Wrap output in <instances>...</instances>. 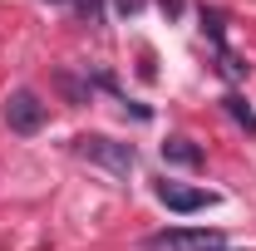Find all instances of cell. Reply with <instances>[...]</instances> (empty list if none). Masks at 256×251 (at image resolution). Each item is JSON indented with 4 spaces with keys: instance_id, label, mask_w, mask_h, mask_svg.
I'll return each instance as SVG.
<instances>
[{
    "instance_id": "cell-4",
    "label": "cell",
    "mask_w": 256,
    "mask_h": 251,
    "mask_svg": "<svg viewBox=\"0 0 256 251\" xmlns=\"http://www.w3.org/2000/svg\"><path fill=\"white\" fill-rule=\"evenodd\" d=\"M158 202L168 212H178V217H188V212H202V207H212L217 197L207 188H178V182H158Z\"/></svg>"
},
{
    "instance_id": "cell-1",
    "label": "cell",
    "mask_w": 256,
    "mask_h": 251,
    "mask_svg": "<svg viewBox=\"0 0 256 251\" xmlns=\"http://www.w3.org/2000/svg\"><path fill=\"white\" fill-rule=\"evenodd\" d=\"M74 153L89 158V162H98V168H104V172H114V178H128V172H133V162H138L133 143L104 138V133H84V138H74Z\"/></svg>"
},
{
    "instance_id": "cell-3",
    "label": "cell",
    "mask_w": 256,
    "mask_h": 251,
    "mask_svg": "<svg viewBox=\"0 0 256 251\" xmlns=\"http://www.w3.org/2000/svg\"><path fill=\"white\" fill-rule=\"evenodd\" d=\"M5 124H10V133H40V124H44V104H40V94L15 89V94L5 98Z\"/></svg>"
},
{
    "instance_id": "cell-8",
    "label": "cell",
    "mask_w": 256,
    "mask_h": 251,
    "mask_svg": "<svg viewBox=\"0 0 256 251\" xmlns=\"http://www.w3.org/2000/svg\"><path fill=\"white\" fill-rule=\"evenodd\" d=\"M114 5H118L124 15H138V10H143V0H114Z\"/></svg>"
},
{
    "instance_id": "cell-7",
    "label": "cell",
    "mask_w": 256,
    "mask_h": 251,
    "mask_svg": "<svg viewBox=\"0 0 256 251\" xmlns=\"http://www.w3.org/2000/svg\"><path fill=\"white\" fill-rule=\"evenodd\" d=\"M162 10H168V20H178V15H182V0H158Z\"/></svg>"
},
{
    "instance_id": "cell-6",
    "label": "cell",
    "mask_w": 256,
    "mask_h": 251,
    "mask_svg": "<svg viewBox=\"0 0 256 251\" xmlns=\"http://www.w3.org/2000/svg\"><path fill=\"white\" fill-rule=\"evenodd\" d=\"M222 104H226V114H232V118H236V124H246V128H252V133H256V114H252V104H246V98H236V94H226Z\"/></svg>"
},
{
    "instance_id": "cell-2",
    "label": "cell",
    "mask_w": 256,
    "mask_h": 251,
    "mask_svg": "<svg viewBox=\"0 0 256 251\" xmlns=\"http://www.w3.org/2000/svg\"><path fill=\"white\" fill-rule=\"evenodd\" d=\"M143 251H222V232L217 226H162L143 242Z\"/></svg>"
},
{
    "instance_id": "cell-5",
    "label": "cell",
    "mask_w": 256,
    "mask_h": 251,
    "mask_svg": "<svg viewBox=\"0 0 256 251\" xmlns=\"http://www.w3.org/2000/svg\"><path fill=\"white\" fill-rule=\"evenodd\" d=\"M162 158L178 162V168H197V162H202V148H197L192 138H168V143H162Z\"/></svg>"
},
{
    "instance_id": "cell-9",
    "label": "cell",
    "mask_w": 256,
    "mask_h": 251,
    "mask_svg": "<svg viewBox=\"0 0 256 251\" xmlns=\"http://www.w3.org/2000/svg\"><path fill=\"white\" fill-rule=\"evenodd\" d=\"M54 5H69V0H54Z\"/></svg>"
}]
</instances>
